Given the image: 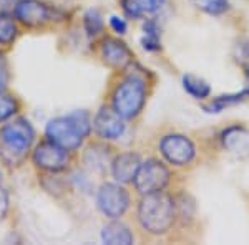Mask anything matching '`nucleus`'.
Returning a JSON list of instances; mask_svg holds the SVG:
<instances>
[{
	"label": "nucleus",
	"instance_id": "1",
	"mask_svg": "<svg viewBox=\"0 0 249 245\" xmlns=\"http://www.w3.org/2000/svg\"><path fill=\"white\" fill-rule=\"evenodd\" d=\"M175 200L168 194H163V191L143 196L138 206V220L146 232L153 235L166 234L175 224Z\"/></svg>",
	"mask_w": 249,
	"mask_h": 245
},
{
	"label": "nucleus",
	"instance_id": "4",
	"mask_svg": "<svg viewBox=\"0 0 249 245\" xmlns=\"http://www.w3.org/2000/svg\"><path fill=\"white\" fill-rule=\"evenodd\" d=\"M34 138L35 132L30 123L27 119H15L0 130V149L3 154L18 159L30 149Z\"/></svg>",
	"mask_w": 249,
	"mask_h": 245
},
{
	"label": "nucleus",
	"instance_id": "13",
	"mask_svg": "<svg viewBox=\"0 0 249 245\" xmlns=\"http://www.w3.org/2000/svg\"><path fill=\"white\" fill-rule=\"evenodd\" d=\"M102 240L110 245H118V244L128 245V244H133L135 237L133 232L128 229V226H124L122 222H110L108 226L103 227Z\"/></svg>",
	"mask_w": 249,
	"mask_h": 245
},
{
	"label": "nucleus",
	"instance_id": "20",
	"mask_svg": "<svg viewBox=\"0 0 249 245\" xmlns=\"http://www.w3.org/2000/svg\"><path fill=\"white\" fill-rule=\"evenodd\" d=\"M85 29L88 35H98L103 29V20L98 10H88L85 14Z\"/></svg>",
	"mask_w": 249,
	"mask_h": 245
},
{
	"label": "nucleus",
	"instance_id": "27",
	"mask_svg": "<svg viewBox=\"0 0 249 245\" xmlns=\"http://www.w3.org/2000/svg\"><path fill=\"white\" fill-rule=\"evenodd\" d=\"M0 180H2V174H0Z\"/></svg>",
	"mask_w": 249,
	"mask_h": 245
},
{
	"label": "nucleus",
	"instance_id": "15",
	"mask_svg": "<svg viewBox=\"0 0 249 245\" xmlns=\"http://www.w3.org/2000/svg\"><path fill=\"white\" fill-rule=\"evenodd\" d=\"M183 88L188 95H191L196 99H206L211 95V86L203 78H198L195 75L183 76Z\"/></svg>",
	"mask_w": 249,
	"mask_h": 245
},
{
	"label": "nucleus",
	"instance_id": "16",
	"mask_svg": "<svg viewBox=\"0 0 249 245\" xmlns=\"http://www.w3.org/2000/svg\"><path fill=\"white\" fill-rule=\"evenodd\" d=\"M246 96H249L248 90L244 88L243 91H239V93H232V95H223V96H218V98L211 99L210 104H204V110L208 111V113H221V111L224 110V108L228 106H232V104H238L243 101Z\"/></svg>",
	"mask_w": 249,
	"mask_h": 245
},
{
	"label": "nucleus",
	"instance_id": "14",
	"mask_svg": "<svg viewBox=\"0 0 249 245\" xmlns=\"http://www.w3.org/2000/svg\"><path fill=\"white\" fill-rule=\"evenodd\" d=\"M164 0H123V10L130 18H140L146 14H155L163 7Z\"/></svg>",
	"mask_w": 249,
	"mask_h": 245
},
{
	"label": "nucleus",
	"instance_id": "25",
	"mask_svg": "<svg viewBox=\"0 0 249 245\" xmlns=\"http://www.w3.org/2000/svg\"><path fill=\"white\" fill-rule=\"evenodd\" d=\"M7 209H9V197H7V192L0 189V220L5 217Z\"/></svg>",
	"mask_w": 249,
	"mask_h": 245
},
{
	"label": "nucleus",
	"instance_id": "19",
	"mask_svg": "<svg viewBox=\"0 0 249 245\" xmlns=\"http://www.w3.org/2000/svg\"><path fill=\"white\" fill-rule=\"evenodd\" d=\"M17 113V101L15 98H12L9 95H3V91L0 93V124L7 119H10L12 116Z\"/></svg>",
	"mask_w": 249,
	"mask_h": 245
},
{
	"label": "nucleus",
	"instance_id": "2",
	"mask_svg": "<svg viewBox=\"0 0 249 245\" xmlns=\"http://www.w3.org/2000/svg\"><path fill=\"white\" fill-rule=\"evenodd\" d=\"M45 132L52 143L67 151H75L91 132L90 114L87 111H75L63 118H55L47 124Z\"/></svg>",
	"mask_w": 249,
	"mask_h": 245
},
{
	"label": "nucleus",
	"instance_id": "9",
	"mask_svg": "<svg viewBox=\"0 0 249 245\" xmlns=\"http://www.w3.org/2000/svg\"><path fill=\"white\" fill-rule=\"evenodd\" d=\"M93 128L98 138L111 141V139H118L120 136H123L126 126H124V119L113 108H102L95 116Z\"/></svg>",
	"mask_w": 249,
	"mask_h": 245
},
{
	"label": "nucleus",
	"instance_id": "7",
	"mask_svg": "<svg viewBox=\"0 0 249 245\" xmlns=\"http://www.w3.org/2000/svg\"><path fill=\"white\" fill-rule=\"evenodd\" d=\"M160 152L164 159L176 167H184L193 163L196 147L190 138L183 134H166L160 141Z\"/></svg>",
	"mask_w": 249,
	"mask_h": 245
},
{
	"label": "nucleus",
	"instance_id": "17",
	"mask_svg": "<svg viewBox=\"0 0 249 245\" xmlns=\"http://www.w3.org/2000/svg\"><path fill=\"white\" fill-rule=\"evenodd\" d=\"M17 37V23L12 15L0 14V45L9 47Z\"/></svg>",
	"mask_w": 249,
	"mask_h": 245
},
{
	"label": "nucleus",
	"instance_id": "26",
	"mask_svg": "<svg viewBox=\"0 0 249 245\" xmlns=\"http://www.w3.org/2000/svg\"><path fill=\"white\" fill-rule=\"evenodd\" d=\"M244 73H246V80H248V88H246V90H248V93H249V65L244 68Z\"/></svg>",
	"mask_w": 249,
	"mask_h": 245
},
{
	"label": "nucleus",
	"instance_id": "23",
	"mask_svg": "<svg viewBox=\"0 0 249 245\" xmlns=\"http://www.w3.org/2000/svg\"><path fill=\"white\" fill-rule=\"evenodd\" d=\"M142 45L144 50H148V51H158L160 48H161V45H160V38L148 37V35L142 40Z\"/></svg>",
	"mask_w": 249,
	"mask_h": 245
},
{
	"label": "nucleus",
	"instance_id": "11",
	"mask_svg": "<svg viewBox=\"0 0 249 245\" xmlns=\"http://www.w3.org/2000/svg\"><path fill=\"white\" fill-rule=\"evenodd\" d=\"M140 156L135 152H123L111 163V174L120 184L133 182L136 172L140 169Z\"/></svg>",
	"mask_w": 249,
	"mask_h": 245
},
{
	"label": "nucleus",
	"instance_id": "3",
	"mask_svg": "<svg viewBox=\"0 0 249 245\" xmlns=\"http://www.w3.org/2000/svg\"><path fill=\"white\" fill-rule=\"evenodd\" d=\"M146 101V83L136 75L128 76L116 86L111 108L123 119H133L142 113Z\"/></svg>",
	"mask_w": 249,
	"mask_h": 245
},
{
	"label": "nucleus",
	"instance_id": "12",
	"mask_svg": "<svg viewBox=\"0 0 249 245\" xmlns=\"http://www.w3.org/2000/svg\"><path fill=\"white\" fill-rule=\"evenodd\" d=\"M102 57L105 60L107 65L113 68H124L130 65L131 62V51L130 48L124 45L123 42L115 38H108L103 42L102 47Z\"/></svg>",
	"mask_w": 249,
	"mask_h": 245
},
{
	"label": "nucleus",
	"instance_id": "24",
	"mask_svg": "<svg viewBox=\"0 0 249 245\" xmlns=\"http://www.w3.org/2000/svg\"><path fill=\"white\" fill-rule=\"evenodd\" d=\"M143 30H144V35H148V37L160 38V29H158V25H156V22H153V20H148V22L144 23Z\"/></svg>",
	"mask_w": 249,
	"mask_h": 245
},
{
	"label": "nucleus",
	"instance_id": "10",
	"mask_svg": "<svg viewBox=\"0 0 249 245\" xmlns=\"http://www.w3.org/2000/svg\"><path fill=\"white\" fill-rule=\"evenodd\" d=\"M52 17V10L40 0H18L15 5V18L27 27H40Z\"/></svg>",
	"mask_w": 249,
	"mask_h": 245
},
{
	"label": "nucleus",
	"instance_id": "6",
	"mask_svg": "<svg viewBox=\"0 0 249 245\" xmlns=\"http://www.w3.org/2000/svg\"><path fill=\"white\" fill-rule=\"evenodd\" d=\"M130 194L123 186L113 182H107L100 187L98 196H96V206H98L100 212L107 215L108 219H120L126 214L130 209Z\"/></svg>",
	"mask_w": 249,
	"mask_h": 245
},
{
	"label": "nucleus",
	"instance_id": "8",
	"mask_svg": "<svg viewBox=\"0 0 249 245\" xmlns=\"http://www.w3.org/2000/svg\"><path fill=\"white\" fill-rule=\"evenodd\" d=\"M34 163L37 164L40 169L57 172L65 169L68 166V154L67 149L60 147L58 144L48 141L40 143L37 149L34 151Z\"/></svg>",
	"mask_w": 249,
	"mask_h": 245
},
{
	"label": "nucleus",
	"instance_id": "22",
	"mask_svg": "<svg viewBox=\"0 0 249 245\" xmlns=\"http://www.w3.org/2000/svg\"><path fill=\"white\" fill-rule=\"evenodd\" d=\"M110 27L113 29L115 33H118V35H124L128 30V25H126V22H124V18L116 17V15H113V17L110 18Z\"/></svg>",
	"mask_w": 249,
	"mask_h": 245
},
{
	"label": "nucleus",
	"instance_id": "18",
	"mask_svg": "<svg viewBox=\"0 0 249 245\" xmlns=\"http://www.w3.org/2000/svg\"><path fill=\"white\" fill-rule=\"evenodd\" d=\"M191 2L196 9H199L208 15H221L230 9L228 0H191Z\"/></svg>",
	"mask_w": 249,
	"mask_h": 245
},
{
	"label": "nucleus",
	"instance_id": "5",
	"mask_svg": "<svg viewBox=\"0 0 249 245\" xmlns=\"http://www.w3.org/2000/svg\"><path fill=\"white\" fill-rule=\"evenodd\" d=\"M170 180L171 172L166 167V164H163L158 159H148L140 164V169L136 172L133 184L140 194L146 196L164 191Z\"/></svg>",
	"mask_w": 249,
	"mask_h": 245
},
{
	"label": "nucleus",
	"instance_id": "21",
	"mask_svg": "<svg viewBox=\"0 0 249 245\" xmlns=\"http://www.w3.org/2000/svg\"><path fill=\"white\" fill-rule=\"evenodd\" d=\"M9 85V63H7L5 55L0 51V93Z\"/></svg>",
	"mask_w": 249,
	"mask_h": 245
}]
</instances>
